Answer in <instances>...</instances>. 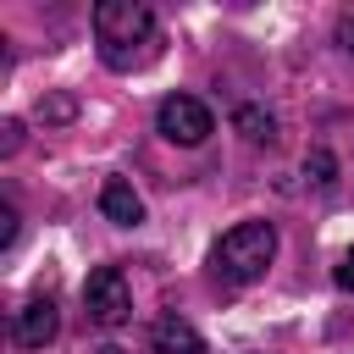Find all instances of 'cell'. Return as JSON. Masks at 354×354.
<instances>
[{
    "label": "cell",
    "mask_w": 354,
    "mask_h": 354,
    "mask_svg": "<svg viewBox=\"0 0 354 354\" xmlns=\"http://www.w3.org/2000/svg\"><path fill=\"white\" fill-rule=\"evenodd\" d=\"M83 310L94 326H122L127 310H133V293H127V277L122 266H94L88 282H83Z\"/></svg>",
    "instance_id": "obj_4"
},
{
    "label": "cell",
    "mask_w": 354,
    "mask_h": 354,
    "mask_svg": "<svg viewBox=\"0 0 354 354\" xmlns=\"http://www.w3.org/2000/svg\"><path fill=\"white\" fill-rule=\"evenodd\" d=\"M17 149H22V122L6 116V122H0V155H17Z\"/></svg>",
    "instance_id": "obj_10"
},
{
    "label": "cell",
    "mask_w": 354,
    "mask_h": 354,
    "mask_svg": "<svg viewBox=\"0 0 354 354\" xmlns=\"http://www.w3.org/2000/svg\"><path fill=\"white\" fill-rule=\"evenodd\" d=\"M39 116H44V122H66V116H72V100H66V94H61V100H44Z\"/></svg>",
    "instance_id": "obj_12"
},
{
    "label": "cell",
    "mask_w": 354,
    "mask_h": 354,
    "mask_svg": "<svg viewBox=\"0 0 354 354\" xmlns=\"http://www.w3.org/2000/svg\"><path fill=\"white\" fill-rule=\"evenodd\" d=\"M149 348L155 354H210L205 337L194 332V321H183V315H160L149 326Z\"/></svg>",
    "instance_id": "obj_7"
},
{
    "label": "cell",
    "mask_w": 354,
    "mask_h": 354,
    "mask_svg": "<svg viewBox=\"0 0 354 354\" xmlns=\"http://www.w3.org/2000/svg\"><path fill=\"white\" fill-rule=\"evenodd\" d=\"M11 243H17V205L6 199L0 205V249H11Z\"/></svg>",
    "instance_id": "obj_11"
},
{
    "label": "cell",
    "mask_w": 354,
    "mask_h": 354,
    "mask_svg": "<svg viewBox=\"0 0 354 354\" xmlns=\"http://www.w3.org/2000/svg\"><path fill=\"white\" fill-rule=\"evenodd\" d=\"M55 332H61V310H55L50 299H28V304L17 310V321H11V337H17L22 348H44Z\"/></svg>",
    "instance_id": "obj_5"
},
{
    "label": "cell",
    "mask_w": 354,
    "mask_h": 354,
    "mask_svg": "<svg viewBox=\"0 0 354 354\" xmlns=\"http://www.w3.org/2000/svg\"><path fill=\"white\" fill-rule=\"evenodd\" d=\"M304 171H310V183H321V188H326V183H332V171H337V160H332L326 149H310V160H304Z\"/></svg>",
    "instance_id": "obj_9"
},
{
    "label": "cell",
    "mask_w": 354,
    "mask_h": 354,
    "mask_svg": "<svg viewBox=\"0 0 354 354\" xmlns=\"http://www.w3.org/2000/svg\"><path fill=\"white\" fill-rule=\"evenodd\" d=\"M337 44L354 55V11H343V17H337Z\"/></svg>",
    "instance_id": "obj_13"
},
{
    "label": "cell",
    "mask_w": 354,
    "mask_h": 354,
    "mask_svg": "<svg viewBox=\"0 0 354 354\" xmlns=\"http://www.w3.org/2000/svg\"><path fill=\"white\" fill-rule=\"evenodd\" d=\"M337 288H348V293H354V249L337 260Z\"/></svg>",
    "instance_id": "obj_14"
},
{
    "label": "cell",
    "mask_w": 354,
    "mask_h": 354,
    "mask_svg": "<svg viewBox=\"0 0 354 354\" xmlns=\"http://www.w3.org/2000/svg\"><path fill=\"white\" fill-rule=\"evenodd\" d=\"M100 216L116 221V227H138V221H144V199H138V188H133L127 177H105V188H100Z\"/></svg>",
    "instance_id": "obj_6"
},
{
    "label": "cell",
    "mask_w": 354,
    "mask_h": 354,
    "mask_svg": "<svg viewBox=\"0 0 354 354\" xmlns=\"http://www.w3.org/2000/svg\"><path fill=\"white\" fill-rule=\"evenodd\" d=\"M155 127H160L171 144L194 149V144H205V138L216 133V116H210V105L194 100V94H166L160 111H155Z\"/></svg>",
    "instance_id": "obj_3"
},
{
    "label": "cell",
    "mask_w": 354,
    "mask_h": 354,
    "mask_svg": "<svg viewBox=\"0 0 354 354\" xmlns=\"http://www.w3.org/2000/svg\"><path fill=\"white\" fill-rule=\"evenodd\" d=\"M271 260H277V227L271 221H238L210 249V271L227 277V282H238V288L243 282H260Z\"/></svg>",
    "instance_id": "obj_2"
},
{
    "label": "cell",
    "mask_w": 354,
    "mask_h": 354,
    "mask_svg": "<svg viewBox=\"0 0 354 354\" xmlns=\"http://www.w3.org/2000/svg\"><path fill=\"white\" fill-rule=\"evenodd\" d=\"M94 39H100L105 66L127 72V66L144 61L149 44H155V11L138 6V0H100V6H94Z\"/></svg>",
    "instance_id": "obj_1"
},
{
    "label": "cell",
    "mask_w": 354,
    "mask_h": 354,
    "mask_svg": "<svg viewBox=\"0 0 354 354\" xmlns=\"http://www.w3.org/2000/svg\"><path fill=\"white\" fill-rule=\"evenodd\" d=\"M232 127H238L243 144H271V138H277V116H271L266 105H238V111H232Z\"/></svg>",
    "instance_id": "obj_8"
}]
</instances>
